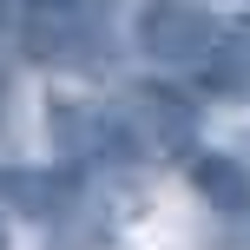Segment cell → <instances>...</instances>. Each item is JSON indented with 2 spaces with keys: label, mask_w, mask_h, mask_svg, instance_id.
Returning <instances> with one entry per match:
<instances>
[{
  "label": "cell",
  "mask_w": 250,
  "mask_h": 250,
  "mask_svg": "<svg viewBox=\"0 0 250 250\" xmlns=\"http://www.w3.org/2000/svg\"><path fill=\"white\" fill-rule=\"evenodd\" d=\"M119 119L125 132H132L138 158H178V151H198V99L178 86H165V79H138V86L119 92Z\"/></svg>",
  "instance_id": "2"
},
{
  "label": "cell",
  "mask_w": 250,
  "mask_h": 250,
  "mask_svg": "<svg viewBox=\"0 0 250 250\" xmlns=\"http://www.w3.org/2000/svg\"><path fill=\"white\" fill-rule=\"evenodd\" d=\"M244 244H250V211H244Z\"/></svg>",
  "instance_id": "9"
},
{
  "label": "cell",
  "mask_w": 250,
  "mask_h": 250,
  "mask_svg": "<svg viewBox=\"0 0 250 250\" xmlns=\"http://www.w3.org/2000/svg\"><path fill=\"white\" fill-rule=\"evenodd\" d=\"M79 204V171H46V165H0V217L53 224Z\"/></svg>",
  "instance_id": "5"
},
{
  "label": "cell",
  "mask_w": 250,
  "mask_h": 250,
  "mask_svg": "<svg viewBox=\"0 0 250 250\" xmlns=\"http://www.w3.org/2000/svg\"><path fill=\"white\" fill-rule=\"evenodd\" d=\"M0 250H13V230H7V217H0Z\"/></svg>",
  "instance_id": "8"
},
{
  "label": "cell",
  "mask_w": 250,
  "mask_h": 250,
  "mask_svg": "<svg viewBox=\"0 0 250 250\" xmlns=\"http://www.w3.org/2000/svg\"><path fill=\"white\" fill-rule=\"evenodd\" d=\"M217 33H224V20H217L211 7H198V0H151V7H138V20H132V40H138L145 60L191 66V73H204Z\"/></svg>",
  "instance_id": "3"
},
{
  "label": "cell",
  "mask_w": 250,
  "mask_h": 250,
  "mask_svg": "<svg viewBox=\"0 0 250 250\" xmlns=\"http://www.w3.org/2000/svg\"><path fill=\"white\" fill-rule=\"evenodd\" d=\"M204 86L224 92V99H244V92H250V13L224 20L211 60H204Z\"/></svg>",
  "instance_id": "7"
},
{
  "label": "cell",
  "mask_w": 250,
  "mask_h": 250,
  "mask_svg": "<svg viewBox=\"0 0 250 250\" xmlns=\"http://www.w3.org/2000/svg\"><path fill=\"white\" fill-rule=\"evenodd\" d=\"M191 191H198L211 211L244 217L250 211V165L230 151H191Z\"/></svg>",
  "instance_id": "6"
},
{
  "label": "cell",
  "mask_w": 250,
  "mask_h": 250,
  "mask_svg": "<svg viewBox=\"0 0 250 250\" xmlns=\"http://www.w3.org/2000/svg\"><path fill=\"white\" fill-rule=\"evenodd\" d=\"M20 46L46 66H86L105 60V13L99 0H26L20 7Z\"/></svg>",
  "instance_id": "1"
},
{
  "label": "cell",
  "mask_w": 250,
  "mask_h": 250,
  "mask_svg": "<svg viewBox=\"0 0 250 250\" xmlns=\"http://www.w3.org/2000/svg\"><path fill=\"white\" fill-rule=\"evenodd\" d=\"M46 125H53V145L66 151V165H73V171L138 158L132 132H125V119H119V105H53Z\"/></svg>",
  "instance_id": "4"
}]
</instances>
